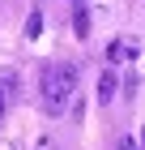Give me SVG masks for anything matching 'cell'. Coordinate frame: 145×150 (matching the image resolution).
I'll return each instance as SVG.
<instances>
[{"mask_svg": "<svg viewBox=\"0 0 145 150\" xmlns=\"http://www.w3.org/2000/svg\"><path fill=\"white\" fill-rule=\"evenodd\" d=\"M0 150H22V142H17V137H9V142H4Z\"/></svg>", "mask_w": 145, "mask_h": 150, "instance_id": "8", "label": "cell"}, {"mask_svg": "<svg viewBox=\"0 0 145 150\" xmlns=\"http://www.w3.org/2000/svg\"><path fill=\"white\" fill-rule=\"evenodd\" d=\"M73 4H85V0H73Z\"/></svg>", "mask_w": 145, "mask_h": 150, "instance_id": "10", "label": "cell"}, {"mask_svg": "<svg viewBox=\"0 0 145 150\" xmlns=\"http://www.w3.org/2000/svg\"><path fill=\"white\" fill-rule=\"evenodd\" d=\"M73 90H77V69L73 64H47L43 69V112L47 116L64 112L68 99H73Z\"/></svg>", "mask_w": 145, "mask_h": 150, "instance_id": "1", "label": "cell"}, {"mask_svg": "<svg viewBox=\"0 0 145 150\" xmlns=\"http://www.w3.org/2000/svg\"><path fill=\"white\" fill-rule=\"evenodd\" d=\"M115 150H141V146H137V137H120V142H115Z\"/></svg>", "mask_w": 145, "mask_h": 150, "instance_id": "7", "label": "cell"}, {"mask_svg": "<svg viewBox=\"0 0 145 150\" xmlns=\"http://www.w3.org/2000/svg\"><path fill=\"white\" fill-rule=\"evenodd\" d=\"M90 26H94V13H90L85 4H77V13H73V35H77V39H90Z\"/></svg>", "mask_w": 145, "mask_h": 150, "instance_id": "5", "label": "cell"}, {"mask_svg": "<svg viewBox=\"0 0 145 150\" xmlns=\"http://www.w3.org/2000/svg\"><path fill=\"white\" fill-rule=\"evenodd\" d=\"M137 56H141V39H132V35H120V39L107 43V60L111 64H124V60H137Z\"/></svg>", "mask_w": 145, "mask_h": 150, "instance_id": "2", "label": "cell"}, {"mask_svg": "<svg viewBox=\"0 0 145 150\" xmlns=\"http://www.w3.org/2000/svg\"><path fill=\"white\" fill-rule=\"evenodd\" d=\"M115 94H120V77H115V73L107 69V73H102V77H98V103L107 107V103H111V99H115Z\"/></svg>", "mask_w": 145, "mask_h": 150, "instance_id": "4", "label": "cell"}, {"mask_svg": "<svg viewBox=\"0 0 145 150\" xmlns=\"http://www.w3.org/2000/svg\"><path fill=\"white\" fill-rule=\"evenodd\" d=\"M13 94H17V73H13V69H0V116L9 112Z\"/></svg>", "mask_w": 145, "mask_h": 150, "instance_id": "3", "label": "cell"}, {"mask_svg": "<svg viewBox=\"0 0 145 150\" xmlns=\"http://www.w3.org/2000/svg\"><path fill=\"white\" fill-rule=\"evenodd\" d=\"M39 35H43V13L34 9L30 17H26V39H39Z\"/></svg>", "mask_w": 145, "mask_h": 150, "instance_id": "6", "label": "cell"}, {"mask_svg": "<svg viewBox=\"0 0 145 150\" xmlns=\"http://www.w3.org/2000/svg\"><path fill=\"white\" fill-rule=\"evenodd\" d=\"M137 146H141V150H145V129H141V142H137Z\"/></svg>", "mask_w": 145, "mask_h": 150, "instance_id": "9", "label": "cell"}]
</instances>
